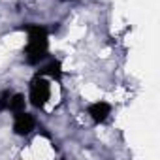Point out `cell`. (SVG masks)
<instances>
[{"mask_svg":"<svg viewBox=\"0 0 160 160\" xmlns=\"http://www.w3.org/2000/svg\"><path fill=\"white\" fill-rule=\"evenodd\" d=\"M51 96V85L49 81L45 79V75H34L32 81H30V92H28V100L30 104L36 108V109H42L47 100Z\"/></svg>","mask_w":160,"mask_h":160,"instance_id":"7a4b0ae2","label":"cell"},{"mask_svg":"<svg viewBox=\"0 0 160 160\" xmlns=\"http://www.w3.org/2000/svg\"><path fill=\"white\" fill-rule=\"evenodd\" d=\"M38 75H47L51 79H57V81H60V77H62V64L60 60H51L49 64H45L42 70L36 72Z\"/></svg>","mask_w":160,"mask_h":160,"instance_id":"5b68a950","label":"cell"},{"mask_svg":"<svg viewBox=\"0 0 160 160\" xmlns=\"http://www.w3.org/2000/svg\"><path fill=\"white\" fill-rule=\"evenodd\" d=\"M27 108V100L21 92H13L12 98H10V104H8V111L12 113H19V111H25Z\"/></svg>","mask_w":160,"mask_h":160,"instance_id":"8992f818","label":"cell"},{"mask_svg":"<svg viewBox=\"0 0 160 160\" xmlns=\"http://www.w3.org/2000/svg\"><path fill=\"white\" fill-rule=\"evenodd\" d=\"M34 128H36L34 115H30L27 111L13 113V134L15 136H28Z\"/></svg>","mask_w":160,"mask_h":160,"instance_id":"3957f363","label":"cell"},{"mask_svg":"<svg viewBox=\"0 0 160 160\" xmlns=\"http://www.w3.org/2000/svg\"><path fill=\"white\" fill-rule=\"evenodd\" d=\"M12 94H13V92H12L10 89H6V91L0 92V111H8V104H10Z\"/></svg>","mask_w":160,"mask_h":160,"instance_id":"52a82bcc","label":"cell"},{"mask_svg":"<svg viewBox=\"0 0 160 160\" xmlns=\"http://www.w3.org/2000/svg\"><path fill=\"white\" fill-rule=\"evenodd\" d=\"M60 2H66V0H60Z\"/></svg>","mask_w":160,"mask_h":160,"instance_id":"ba28073f","label":"cell"},{"mask_svg":"<svg viewBox=\"0 0 160 160\" xmlns=\"http://www.w3.org/2000/svg\"><path fill=\"white\" fill-rule=\"evenodd\" d=\"M87 113L89 117L96 122V124H102L108 121V117L111 115V106L108 102H94L87 108Z\"/></svg>","mask_w":160,"mask_h":160,"instance_id":"277c9868","label":"cell"},{"mask_svg":"<svg viewBox=\"0 0 160 160\" xmlns=\"http://www.w3.org/2000/svg\"><path fill=\"white\" fill-rule=\"evenodd\" d=\"M27 34H28V42L25 47V60L30 66L40 64L42 60L47 58L49 55V30L43 25H27L25 27Z\"/></svg>","mask_w":160,"mask_h":160,"instance_id":"6da1fadb","label":"cell"}]
</instances>
